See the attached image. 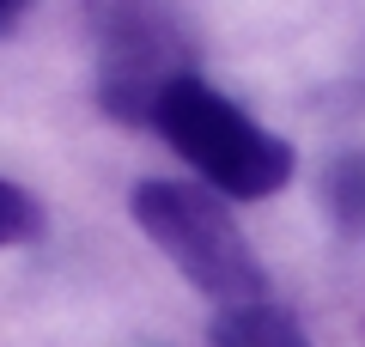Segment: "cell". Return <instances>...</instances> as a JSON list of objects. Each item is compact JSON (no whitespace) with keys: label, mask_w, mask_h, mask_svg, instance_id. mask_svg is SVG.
Instances as JSON below:
<instances>
[{"label":"cell","mask_w":365,"mask_h":347,"mask_svg":"<svg viewBox=\"0 0 365 347\" xmlns=\"http://www.w3.org/2000/svg\"><path fill=\"white\" fill-rule=\"evenodd\" d=\"M207 341L213 347H311V335L280 298H250V305L213 311Z\"/></svg>","instance_id":"4"},{"label":"cell","mask_w":365,"mask_h":347,"mask_svg":"<svg viewBox=\"0 0 365 347\" xmlns=\"http://www.w3.org/2000/svg\"><path fill=\"white\" fill-rule=\"evenodd\" d=\"M153 129L177 146L195 177L207 183L220 201H262V195L292 183V146L280 134H268L262 122H250L225 91H213L201 74L177 79L158 98Z\"/></svg>","instance_id":"2"},{"label":"cell","mask_w":365,"mask_h":347,"mask_svg":"<svg viewBox=\"0 0 365 347\" xmlns=\"http://www.w3.org/2000/svg\"><path fill=\"white\" fill-rule=\"evenodd\" d=\"M37 231H43L37 195H31L25 183L0 177V250H6V244H25V238H37Z\"/></svg>","instance_id":"6"},{"label":"cell","mask_w":365,"mask_h":347,"mask_svg":"<svg viewBox=\"0 0 365 347\" xmlns=\"http://www.w3.org/2000/svg\"><path fill=\"white\" fill-rule=\"evenodd\" d=\"M323 207L347 238L365 231V146H347V153L329 159L323 171Z\"/></svg>","instance_id":"5"},{"label":"cell","mask_w":365,"mask_h":347,"mask_svg":"<svg viewBox=\"0 0 365 347\" xmlns=\"http://www.w3.org/2000/svg\"><path fill=\"white\" fill-rule=\"evenodd\" d=\"M98 31V98L116 122L153 129V110L177 79H189V25L165 6H104Z\"/></svg>","instance_id":"3"},{"label":"cell","mask_w":365,"mask_h":347,"mask_svg":"<svg viewBox=\"0 0 365 347\" xmlns=\"http://www.w3.org/2000/svg\"><path fill=\"white\" fill-rule=\"evenodd\" d=\"M128 207H134V226L165 250V262L189 286H201L220 311L225 305H250V298H268V274H262L244 226L232 219V207L213 189L146 177V183H134Z\"/></svg>","instance_id":"1"},{"label":"cell","mask_w":365,"mask_h":347,"mask_svg":"<svg viewBox=\"0 0 365 347\" xmlns=\"http://www.w3.org/2000/svg\"><path fill=\"white\" fill-rule=\"evenodd\" d=\"M19 13H25L19 0H0V37H6V31H19Z\"/></svg>","instance_id":"7"}]
</instances>
